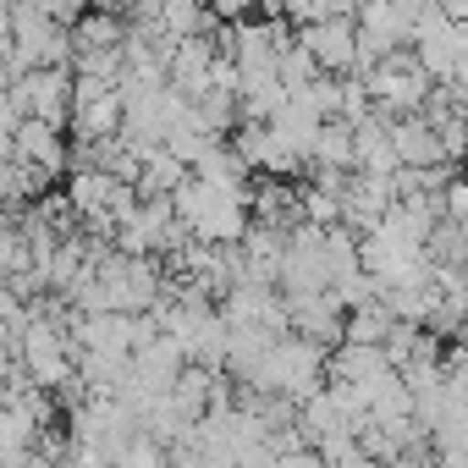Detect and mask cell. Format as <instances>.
Segmentation results:
<instances>
[{
	"label": "cell",
	"mask_w": 468,
	"mask_h": 468,
	"mask_svg": "<svg viewBox=\"0 0 468 468\" xmlns=\"http://www.w3.org/2000/svg\"><path fill=\"white\" fill-rule=\"evenodd\" d=\"M298 45H309V56L320 61V72H347L358 61V23L353 12H331V17H314V23H298Z\"/></svg>",
	"instance_id": "obj_1"
}]
</instances>
